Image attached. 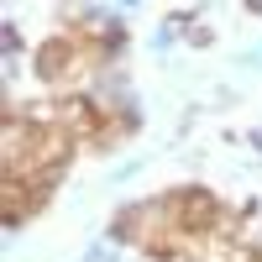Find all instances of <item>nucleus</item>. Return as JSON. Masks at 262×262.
Returning a JSON list of instances; mask_svg holds the SVG:
<instances>
[{
  "label": "nucleus",
  "instance_id": "nucleus-1",
  "mask_svg": "<svg viewBox=\"0 0 262 262\" xmlns=\"http://www.w3.org/2000/svg\"><path fill=\"white\" fill-rule=\"evenodd\" d=\"M179 221L189 231H205L215 221V200H210V194H184V200H179Z\"/></svg>",
  "mask_w": 262,
  "mask_h": 262
}]
</instances>
